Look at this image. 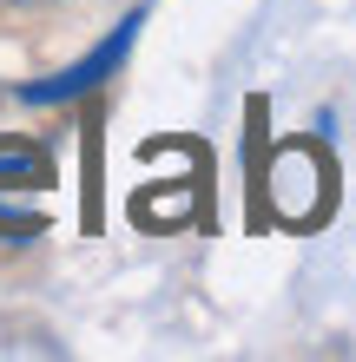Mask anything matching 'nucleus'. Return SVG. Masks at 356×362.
<instances>
[{"label":"nucleus","mask_w":356,"mask_h":362,"mask_svg":"<svg viewBox=\"0 0 356 362\" xmlns=\"http://www.w3.org/2000/svg\"><path fill=\"white\" fill-rule=\"evenodd\" d=\"M132 33H139V13H132V20H119L106 47H93L86 59H73L67 73H53V79H33V86H20V99H27V105H59V99H79V93H93L99 79H106V73L119 66V59L132 53Z\"/></svg>","instance_id":"1"},{"label":"nucleus","mask_w":356,"mask_h":362,"mask_svg":"<svg viewBox=\"0 0 356 362\" xmlns=\"http://www.w3.org/2000/svg\"><path fill=\"white\" fill-rule=\"evenodd\" d=\"M53 158L33 152V145H0V185H47Z\"/></svg>","instance_id":"2"},{"label":"nucleus","mask_w":356,"mask_h":362,"mask_svg":"<svg viewBox=\"0 0 356 362\" xmlns=\"http://www.w3.org/2000/svg\"><path fill=\"white\" fill-rule=\"evenodd\" d=\"M277 185H310V191L323 198V165L310 158V152H284V165H277ZM277 204H284V218H297V198H277ZM310 211H317V204H304V218H310Z\"/></svg>","instance_id":"3"}]
</instances>
